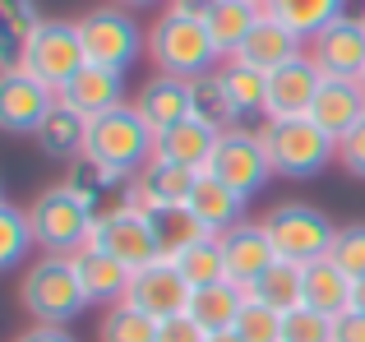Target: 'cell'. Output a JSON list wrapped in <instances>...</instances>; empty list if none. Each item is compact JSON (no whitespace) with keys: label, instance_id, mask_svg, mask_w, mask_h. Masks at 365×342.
<instances>
[{"label":"cell","instance_id":"ab89813d","mask_svg":"<svg viewBox=\"0 0 365 342\" xmlns=\"http://www.w3.org/2000/svg\"><path fill=\"white\" fill-rule=\"evenodd\" d=\"M338 167L347 171L351 180H365V120L338 144Z\"/></svg>","mask_w":365,"mask_h":342},{"label":"cell","instance_id":"8fae6325","mask_svg":"<svg viewBox=\"0 0 365 342\" xmlns=\"http://www.w3.org/2000/svg\"><path fill=\"white\" fill-rule=\"evenodd\" d=\"M190 296H195V287H190L185 273L176 269V259H153V264H143V269H134L130 291H125V301H130L134 310H143L148 319H158V324L185 315Z\"/></svg>","mask_w":365,"mask_h":342},{"label":"cell","instance_id":"bcb514c9","mask_svg":"<svg viewBox=\"0 0 365 342\" xmlns=\"http://www.w3.org/2000/svg\"><path fill=\"white\" fill-rule=\"evenodd\" d=\"M116 5H125V9H148V5H162V0H116Z\"/></svg>","mask_w":365,"mask_h":342},{"label":"cell","instance_id":"e0dca14e","mask_svg":"<svg viewBox=\"0 0 365 342\" xmlns=\"http://www.w3.org/2000/svg\"><path fill=\"white\" fill-rule=\"evenodd\" d=\"M217 245H222V259H227V278L241 282V287H250L264 269H273V264H277V250H273V241H268L264 222L232 227V232L217 236Z\"/></svg>","mask_w":365,"mask_h":342},{"label":"cell","instance_id":"b9f144b4","mask_svg":"<svg viewBox=\"0 0 365 342\" xmlns=\"http://www.w3.org/2000/svg\"><path fill=\"white\" fill-rule=\"evenodd\" d=\"M333 342H365V315L361 310L333 315Z\"/></svg>","mask_w":365,"mask_h":342},{"label":"cell","instance_id":"7bdbcfd3","mask_svg":"<svg viewBox=\"0 0 365 342\" xmlns=\"http://www.w3.org/2000/svg\"><path fill=\"white\" fill-rule=\"evenodd\" d=\"M14 342H79L70 333V328H61V324H33V328H24Z\"/></svg>","mask_w":365,"mask_h":342},{"label":"cell","instance_id":"ac0fdd59","mask_svg":"<svg viewBox=\"0 0 365 342\" xmlns=\"http://www.w3.org/2000/svg\"><path fill=\"white\" fill-rule=\"evenodd\" d=\"M305 51H310V42H305L301 33H292L287 24H277V19L264 14L232 61H241V65H250V70H259V74H273V70H282L287 61H296V56H305Z\"/></svg>","mask_w":365,"mask_h":342},{"label":"cell","instance_id":"4fadbf2b","mask_svg":"<svg viewBox=\"0 0 365 342\" xmlns=\"http://www.w3.org/2000/svg\"><path fill=\"white\" fill-rule=\"evenodd\" d=\"M195 180H199V171L176 167V162H158V157H153V162L143 167L139 176L125 180L120 204L139 208V213H158V208H180V204H190V195H195Z\"/></svg>","mask_w":365,"mask_h":342},{"label":"cell","instance_id":"d4e9b609","mask_svg":"<svg viewBox=\"0 0 365 342\" xmlns=\"http://www.w3.org/2000/svg\"><path fill=\"white\" fill-rule=\"evenodd\" d=\"M351 287L356 282L338 269V264L324 254V259H310L305 264V287H301V306L319 310V315H342L351 310Z\"/></svg>","mask_w":365,"mask_h":342},{"label":"cell","instance_id":"2e32d148","mask_svg":"<svg viewBox=\"0 0 365 342\" xmlns=\"http://www.w3.org/2000/svg\"><path fill=\"white\" fill-rule=\"evenodd\" d=\"M56 98H61V107L79 111L83 120L107 116V111L125 107V74L120 70H102V65H83Z\"/></svg>","mask_w":365,"mask_h":342},{"label":"cell","instance_id":"ffe728a7","mask_svg":"<svg viewBox=\"0 0 365 342\" xmlns=\"http://www.w3.org/2000/svg\"><path fill=\"white\" fill-rule=\"evenodd\" d=\"M130 107L143 116V125H148L153 135H162V130L180 125L185 116H195V107H190V79H176V74H153V79L134 93Z\"/></svg>","mask_w":365,"mask_h":342},{"label":"cell","instance_id":"f35d334b","mask_svg":"<svg viewBox=\"0 0 365 342\" xmlns=\"http://www.w3.org/2000/svg\"><path fill=\"white\" fill-rule=\"evenodd\" d=\"M0 14H5V42H9V56H14V46L42 24V9H37V0H0Z\"/></svg>","mask_w":365,"mask_h":342},{"label":"cell","instance_id":"603a6c76","mask_svg":"<svg viewBox=\"0 0 365 342\" xmlns=\"http://www.w3.org/2000/svg\"><path fill=\"white\" fill-rule=\"evenodd\" d=\"M245 204H250V199H241L236 190H227L217 176L199 171L195 195H190V213H195L213 236H222V232H232V227H241V222H245Z\"/></svg>","mask_w":365,"mask_h":342},{"label":"cell","instance_id":"5b68a950","mask_svg":"<svg viewBox=\"0 0 365 342\" xmlns=\"http://www.w3.org/2000/svg\"><path fill=\"white\" fill-rule=\"evenodd\" d=\"M74 24H79V42H83L88 65H102V70H120L125 74V70H134V65L148 56V28L134 19V9L116 5V0L83 9Z\"/></svg>","mask_w":365,"mask_h":342},{"label":"cell","instance_id":"f6af8a7d","mask_svg":"<svg viewBox=\"0 0 365 342\" xmlns=\"http://www.w3.org/2000/svg\"><path fill=\"white\" fill-rule=\"evenodd\" d=\"M351 310H361V315H365V278L351 287Z\"/></svg>","mask_w":365,"mask_h":342},{"label":"cell","instance_id":"7a4b0ae2","mask_svg":"<svg viewBox=\"0 0 365 342\" xmlns=\"http://www.w3.org/2000/svg\"><path fill=\"white\" fill-rule=\"evenodd\" d=\"M148 61H153L158 74L195 79V74H204V70H217L222 56H217V46H213V33H208L204 14L171 0L148 24Z\"/></svg>","mask_w":365,"mask_h":342},{"label":"cell","instance_id":"9c48e42d","mask_svg":"<svg viewBox=\"0 0 365 342\" xmlns=\"http://www.w3.org/2000/svg\"><path fill=\"white\" fill-rule=\"evenodd\" d=\"M88 245L111 259H120L125 269H143V264L162 259L158 250V236H153V217L139 213L130 204H107L98 217H93V232H88Z\"/></svg>","mask_w":365,"mask_h":342},{"label":"cell","instance_id":"4dcf8cb0","mask_svg":"<svg viewBox=\"0 0 365 342\" xmlns=\"http://www.w3.org/2000/svg\"><path fill=\"white\" fill-rule=\"evenodd\" d=\"M301 287H305V264L277 259L273 269H264L245 291H250L255 301H264V306H273V310H282V315H292V310L301 306Z\"/></svg>","mask_w":365,"mask_h":342},{"label":"cell","instance_id":"7402d4cb","mask_svg":"<svg viewBox=\"0 0 365 342\" xmlns=\"http://www.w3.org/2000/svg\"><path fill=\"white\" fill-rule=\"evenodd\" d=\"M70 259H74V273H79V282H83V291H88L93 306H120V301H125L134 269H125L120 259L93 250V245H79Z\"/></svg>","mask_w":365,"mask_h":342},{"label":"cell","instance_id":"cb8c5ba5","mask_svg":"<svg viewBox=\"0 0 365 342\" xmlns=\"http://www.w3.org/2000/svg\"><path fill=\"white\" fill-rule=\"evenodd\" d=\"M264 19V5H250V0H213L204 9V24L213 33V46L222 61H232L245 46V37L255 33V24Z\"/></svg>","mask_w":365,"mask_h":342},{"label":"cell","instance_id":"d6a6232c","mask_svg":"<svg viewBox=\"0 0 365 342\" xmlns=\"http://www.w3.org/2000/svg\"><path fill=\"white\" fill-rule=\"evenodd\" d=\"M98 342H158V319L134 310L130 301L107 306L102 319H98Z\"/></svg>","mask_w":365,"mask_h":342},{"label":"cell","instance_id":"74e56055","mask_svg":"<svg viewBox=\"0 0 365 342\" xmlns=\"http://www.w3.org/2000/svg\"><path fill=\"white\" fill-rule=\"evenodd\" d=\"M282 342H333V315H319L310 306H296L282 324Z\"/></svg>","mask_w":365,"mask_h":342},{"label":"cell","instance_id":"4316f807","mask_svg":"<svg viewBox=\"0 0 365 342\" xmlns=\"http://www.w3.org/2000/svg\"><path fill=\"white\" fill-rule=\"evenodd\" d=\"M37 148H42L46 157H56V162H74V157H83V139H88V120L79 116V111L61 107L56 102L51 116L37 125Z\"/></svg>","mask_w":365,"mask_h":342},{"label":"cell","instance_id":"6da1fadb","mask_svg":"<svg viewBox=\"0 0 365 342\" xmlns=\"http://www.w3.org/2000/svg\"><path fill=\"white\" fill-rule=\"evenodd\" d=\"M102 195L79 180H56V185L37 190L33 204H28V217H33V236L46 254H74L79 245H88L93 217L102 213Z\"/></svg>","mask_w":365,"mask_h":342},{"label":"cell","instance_id":"1f68e13d","mask_svg":"<svg viewBox=\"0 0 365 342\" xmlns=\"http://www.w3.org/2000/svg\"><path fill=\"white\" fill-rule=\"evenodd\" d=\"M222 79H227V93H232L236 111H241L245 120L259 116V125L268 120V74L250 70L241 61H222Z\"/></svg>","mask_w":365,"mask_h":342},{"label":"cell","instance_id":"7c38bea8","mask_svg":"<svg viewBox=\"0 0 365 342\" xmlns=\"http://www.w3.org/2000/svg\"><path fill=\"white\" fill-rule=\"evenodd\" d=\"M310 61L324 70V79H361L365 74V19L342 14L329 28L310 37Z\"/></svg>","mask_w":365,"mask_h":342},{"label":"cell","instance_id":"3957f363","mask_svg":"<svg viewBox=\"0 0 365 342\" xmlns=\"http://www.w3.org/2000/svg\"><path fill=\"white\" fill-rule=\"evenodd\" d=\"M19 306L33 324H61L70 328L83 310L93 306L83 291L79 273H74L70 254H37L19 278Z\"/></svg>","mask_w":365,"mask_h":342},{"label":"cell","instance_id":"60d3db41","mask_svg":"<svg viewBox=\"0 0 365 342\" xmlns=\"http://www.w3.org/2000/svg\"><path fill=\"white\" fill-rule=\"evenodd\" d=\"M158 342H208V328H199L190 315H176L158 324Z\"/></svg>","mask_w":365,"mask_h":342},{"label":"cell","instance_id":"d6986e66","mask_svg":"<svg viewBox=\"0 0 365 342\" xmlns=\"http://www.w3.org/2000/svg\"><path fill=\"white\" fill-rule=\"evenodd\" d=\"M310 120L329 139L342 144V139L365 120V88H361V79H324L319 98H314V107H310Z\"/></svg>","mask_w":365,"mask_h":342},{"label":"cell","instance_id":"44dd1931","mask_svg":"<svg viewBox=\"0 0 365 342\" xmlns=\"http://www.w3.org/2000/svg\"><path fill=\"white\" fill-rule=\"evenodd\" d=\"M217 139H222V130H217V125H208V120H199V116H185L180 125H171V130H162V135H158V162L208 171Z\"/></svg>","mask_w":365,"mask_h":342},{"label":"cell","instance_id":"681fc988","mask_svg":"<svg viewBox=\"0 0 365 342\" xmlns=\"http://www.w3.org/2000/svg\"><path fill=\"white\" fill-rule=\"evenodd\" d=\"M361 19H365V9H361Z\"/></svg>","mask_w":365,"mask_h":342},{"label":"cell","instance_id":"836d02e7","mask_svg":"<svg viewBox=\"0 0 365 342\" xmlns=\"http://www.w3.org/2000/svg\"><path fill=\"white\" fill-rule=\"evenodd\" d=\"M37 236H33V217L19 204H0V269H19L33 254Z\"/></svg>","mask_w":365,"mask_h":342},{"label":"cell","instance_id":"484cf974","mask_svg":"<svg viewBox=\"0 0 365 342\" xmlns=\"http://www.w3.org/2000/svg\"><path fill=\"white\" fill-rule=\"evenodd\" d=\"M245 301H250V291L241 287V282L222 278V282H213V287H199L195 296H190V310H185V315L195 319L199 328L217 333V328H236V319H241Z\"/></svg>","mask_w":365,"mask_h":342},{"label":"cell","instance_id":"7dc6e473","mask_svg":"<svg viewBox=\"0 0 365 342\" xmlns=\"http://www.w3.org/2000/svg\"><path fill=\"white\" fill-rule=\"evenodd\" d=\"M250 5H264V0H250Z\"/></svg>","mask_w":365,"mask_h":342},{"label":"cell","instance_id":"8d00e7d4","mask_svg":"<svg viewBox=\"0 0 365 342\" xmlns=\"http://www.w3.org/2000/svg\"><path fill=\"white\" fill-rule=\"evenodd\" d=\"M282 324H287L282 310H273V306H264V301L250 296L241 319H236V333L245 342H282Z\"/></svg>","mask_w":365,"mask_h":342},{"label":"cell","instance_id":"52a82bcc","mask_svg":"<svg viewBox=\"0 0 365 342\" xmlns=\"http://www.w3.org/2000/svg\"><path fill=\"white\" fill-rule=\"evenodd\" d=\"M83 157L120 171V176H139L143 167L158 157V135L143 125V116L125 102L107 116L88 120V139H83Z\"/></svg>","mask_w":365,"mask_h":342},{"label":"cell","instance_id":"c3c4849f","mask_svg":"<svg viewBox=\"0 0 365 342\" xmlns=\"http://www.w3.org/2000/svg\"><path fill=\"white\" fill-rule=\"evenodd\" d=\"M361 88H365V74H361Z\"/></svg>","mask_w":365,"mask_h":342},{"label":"cell","instance_id":"d590c367","mask_svg":"<svg viewBox=\"0 0 365 342\" xmlns=\"http://www.w3.org/2000/svg\"><path fill=\"white\" fill-rule=\"evenodd\" d=\"M329 259L338 264L351 282L365 278V222H342L338 227V236H333V245H329Z\"/></svg>","mask_w":365,"mask_h":342},{"label":"cell","instance_id":"f1b7e54d","mask_svg":"<svg viewBox=\"0 0 365 342\" xmlns=\"http://www.w3.org/2000/svg\"><path fill=\"white\" fill-rule=\"evenodd\" d=\"M264 14L287 24L292 33H301L310 42L319 28H329L333 19L347 14V0H264Z\"/></svg>","mask_w":365,"mask_h":342},{"label":"cell","instance_id":"277c9868","mask_svg":"<svg viewBox=\"0 0 365 342\" xmlns=\"http://www.w3.org/2000/svg\"><path fill=\"white\" fill-rule=\"evenodd\" d=\"M259 139L268 148L273 176L282 180H314L338 162V139H329L310 116H273L259 125Z\"/></svg>","mask_w":365,"mask_h":342},{"label":"cell","instance_id":"8992f818","mask_svg":"<svg viewBox=\"0 0 365 342\" xmlns=\"http://www.w3.org/2000/svg\"><path fill=\"white\" fill-rule=\"evenodd\" d=\"M5 65H14V70L33 74L37 83L61 93L65 83L88 65L83 42H79V24H74V19H42V24L14 46V56H9Z\"/></svg>","mask_w":365,"mask_h":342},{"label":"cell","instance_id":"ba28073f","mask_svg":"<svg viewBox=\"0 0 365 342\" xmlns=\"http://www.w3.org/2000/svg\"><path fill=\"white\" fill-rule=\"evenodd\" d=\"M259 222H264L277 259H296V264L324 259L329 245H333V236H338V222H333L324 208L301 204V199H282V204H273Z\"/></svg>","mask_w":365,"mask_h":342},{"label":"cell","instance_id":"9a60e30c","mask_svg":"<svg viewBox=\"0 0 365 342\" xmlns=\"http://www.w3.org/2000/svg\"><path fill=\"white\" fill-rule=\"evenodd\" d=\"M319 88H324V70L310 61V51L287 61L282 70L268 74V120L273 116H310Z\"/></svg>","mask_w":365,"mask_h":342},{"label":"cell","instance_id":"5bb4252c","mask_svg":"<svg viewBox=\"0 0 365 342\" xmlns=\"http://www.w3.org/2000/svg\"><path fill=\"white\" fill-rule=\"evenodd\" d=\"M56 102H61L56 88H46L33 74L5 65V74H0V125H5L9 135H37V125L51 116Z\"/></svg>","mask_w":365,"mask_h":342},{"label":"cell","instance_id":"e575fe53","mask_svg":"<svg viewBox=\"0 0 365 342\" xmlns=\"http://www.w3.org/2000/svg\"><path fill=\"white\" fill-rule=\"evenodd\" d=\"M176 269L185 273V282L190 287H213V282H222L227 278V259H222V245H217V236H208V241H199V245H190L185 254L176 259Z\"/></svg>","mask_w":365,"mask_h":342},{"label":"cell","instance_id":"83f0119b","mask_svg":"<svg viewBox=\"0 0 365 342\" xmlns=\"http://www.w3.org/2000/svg\"><path fill=\"white\" fill-rule=\"evenodd\" d=\"M190 107H195V116H199V120H208V125H217V130H236V125L245 120L241 111H236L232 93H227L222 65H217V70H204V74H195V79H190Z\"/></svg>","mask_w":365,"mask_h":342},{"label":"cell","instance_id":"30bf717a","mask_svg":"<svg viewBox=\"0 0 365 342\" xmlns=\"http://www.w3.org/2000/svg\"><path fill=\"white\" fill-rule=\"evenodd\" d=\"M208 176H217L227 190H236L241 199H259V190H268L273 180V162H268V148L259 139V130H222L213 148V162H208Z\"/></svg>","mask_w":365,"mask_h":342},{"label":"cell","instance_id":"ee69618b","mask_svg":"<svg viewBox=\"0 0 365 342\" xmlns=\"http://www.w3.org/2000/svg\"><path fill=\"white\" fill-rule=\"evenodd\" d=\"M208 342H245L236 328H217V333H208Z\"/></svg>","mask_w":365,"mask_h":342},{"label":"cell","instance_id":"f546056e","mask_svg":"<svg viewBox=\"0 0 365 342\" xmlns=\"http://www.w3.org/2000/svg\"><path fill=\"white\" fill-rule=\"evenodd\" d=\"M148 217H153V236H158L162 259H180L190 245H199V241H208V236H213L195 213H190V204H180V208H158V213H148Z\"/></svg>","mask_w":365,"mask_h":342}]
</instances>
